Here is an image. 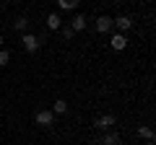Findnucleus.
I'll return each mask as SVG.
<instances>
[{
  "label": "nucleus",
  "mask_w": 156,
  "mask_h": 145,
  "mask_svg": "<svg viewBox=\"0 0 156 145\" xmlns=\"http://www.w3.org/2000/svg\"><path fill=\"white\" fill-rule=\"evenodd\" d=\"M138 137H143V140H154V127H148V124H140L138 127Z\"/></svg>",
  "instance_id": "6e6552de"
},
{
  "label": "nucleus",
  "mask_w": 156,
  "mask_h": 145,
  "mask_svg": "<svg viewBox=\"0 0 156 145\" xmlns=\"http://www.w3.org/2000/svg\"><path fill=\"white\" fill-rule=\"evenodd\" d=\"M26 26H29V18H23V16H21V18L16 21V29H18V31H23Z\"/></svg>",
  "instance_id": "f8f14e48"
},
{
  "label": "nucleus",
  "mask_w": 156,
  "mask_h": 145,
  "mask_svg": "<svg viewBox=\"0 0 156 145\" xmlns=\"http://www.w3.org/2000/svg\"><path fill=\"white\" fill-rule=\"evenodd\" d=\"M148 145H154V140H151V143H148Z\"/></svg>",
  "instance_id": "dca6fc26"
},
{
  "label": "nucleus",
  "mask_w": 156,
  "mask_h": 145,
  "mask_svg": "<svg viewBox=\"0 0 156 145\" xmlns=\"http://www.w3.org/2000/svg\"><path fill=\"white\" fill-rule=\"evenodd\" d=\"M60 8H62V11H73V8H76V5H73L70 0H62V3H60Z\"/></svg>",
  "instance_id": "4468645a"
},
{
  "label": "nucleus",
  "mask_w": 156,
  "mask_h": 145,
  "mask_svg": "<svg viewBox=\"0 0 156 145\" xmlns=\"http://www.w3.org/2000/svg\"><path fill=\"white\" fill-rule=\"evenodd\" d=\"M109 44H112V49H125V47H128V39H125L122 34H115L109 39Z\"/></svg>",
  "instance_id": "39448f33"
},
{
  "label": "nucleus",
  "mask_w": 156,
  "mask_h": 145,
  "mask_svg": "<svg viewBox=\"0 0 156 145\" xmlns=\"http://www.w3.org/2000/svg\"><path fill=\"white\" fill-rule=\"evenodd\" d=\"M60 16H57V13H50V16H47V26L50 29H60Z\"/></svg>",
  "instance_id": "9b49d317"
},
{
  "label": "nucleus",
  "mask_w": 156,
  "mask_h": 145,
  "mask_svg": "<svg viewBox=\"0 0 156 145\" xmlns=\"http://www.w3.org/2000/svg\"><path fill=\"white\" fill-rule=\"evenodd\" d=\"M112 124H115V117H112V114H104V117L96 119V130H101V132H107Z\"/></svg>",
  "instance_id": "7ed1b4c3"
},
{
  "label": "nucleus",
  "mask_w": 156,
  "mask_h": 145,
  "mask_svg": "<svg viewBox=\"0 0 156 145\" xmlns=\"http://www.w3.org/2000/svg\"><path fill=\"white\" fill-rule=\"evenodd\" d=\"M83 29H86V18L78 13V16L70 21V31H83Z\"/></svg>",
  "instance_id": "0eeeda50"
},
{
  "label": "nucleus",
  "mask_w": 156,
  "mask_h": 145,
  "mask_svg": "<svg viewBox=\"0 0 156 145\" xmlns=\"http://www.w3.org/2000/svg\"><path fill=\"white\" fill-rule=\"evenodd\" d=\"M34 119H37L39 127H52V124H55V114H52V112H37Z\"/></svg>",
  "instance_id": "f257e3e1"
},
{
  "label": "nucleus",
  "mask_w": 156,
  "mask_h": 145,
  "mask_svg": "<svg viewBox=\"0 0 156 145\" xmlns=\"http://www.w3.org/2000/svg\"><path fill=\"white\" fill-rule=\"evenodd\" d=\"M8 60H11V55H8L5 49H0V67H3V65H8Z\"/></svg>",
  "instance_id": "ddd939ff"
},
{
  "label": "nucleus",
  "mask_w": 156,
  "mask_h": 145,
  "mask_svg": "<svg viewBox=\"0 0 156 145\" xmlns=\"http://www.w3.org/2000/svg\"><path fill=\"white\" fill-rule=\"evenodd\" d=\"M21 42H23V49H26V52H37V47H39V42H37L34 34H23Z\"/></svg>",
  "instance_id": "f03ea898"
},
{
  "label": "nucleus",
  "mask_w": 156,
  "mask_h": 145,
  "mask_svg": "<svg viewBox=\"0 0 156 145\" xmlns=\"http://www.w3.org/2000/svg\"><path fill=\"white\" fill-rule=\"evenodd\" d=\"M112 29V18L109 16H99V21H96V31L99 34H107Z\"/></svg>",
  "instance_id": "20e7f679"
},
{
  "label": "nucleus",
  "mask_w": 156,
  "mask_h": 145,
  "mask_svg": "<svg viewBox=\"0 0 156 145\" xmlns=\"http://www.w3.org/2000/svg\"><path fill=\"white\" fill-rule=\"evenodd\" d=\"M96 145H120V135H115V132H109L101 143H96Z\"/></svg>",
  "instance_id": "9d476101"
},
{
  "label": "nucleus",
  "mask_w": 156,
  "mask_h": 145,
  "mask_svg": "<svg viewBox=\"0 0 156 145\" xmlns=\"http://www.w3.org/2000/svg\"><path fill=\"white\" fill-rule=\"evenodd\" d=\"M65 112H68V101L57 99L55 104H52V114H65Z\"/></svg>",
  "instance_id": "1a4fd4ad"
},
{
  "label": "nucleus",
  "mask_w": 156,
  "mask_h": 145,
  "mask_svg": "<svg viewBox=\"0 0 156 145\" xmlns=\"http://www.w3.org/2000/svg\"><path fill=\"white\" fill-rule=\"evenodd\" d=\"M112 26H117L120 31H125V29H130V26H133V21H130L128 16H120V18H112Z\"/></svg>",
  "instance_id": "423d86ee"
},
{
  "label": "nucleus",
  "mask_w": 156,
  "mask_h": 145,
  "mask_svg": "<svg viewBox=\"0 0 156 145\" xmlns=\"http://www.w3.org/2000/svg\"><path fill=\"white\" fill-rule=\"evenodd\" d=\"M0 44H3V36H0Z\"/></svg>",
  "instance_id": "2eb2a0df"
}]
</instances>
